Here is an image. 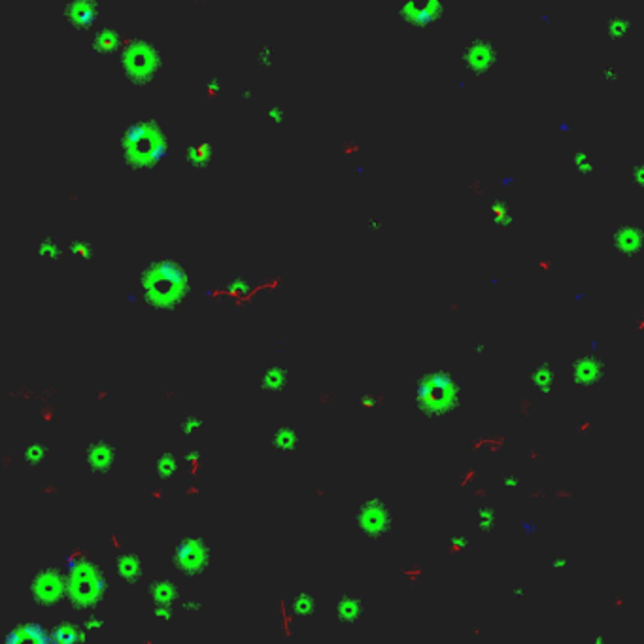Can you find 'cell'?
I'll return each instance as SVG.
<instances>
[{"instance_id":"29","label":"cell","mask_w":644,"mask_h":644,"mask_svg":"<svg viewBox=\"0 0 644 644\" xmlns=\"http://www.w3.org/2000/svg\"><path fill=\"white\" fill-rule=\"evenodd\" d=\"M550 565H552V569H563V567H567V560H563V558H555V560H552L550 561Z\"/></svg>"},{"instance_id":"1","label":"cell","mask_w":644,"mask_h":644,"mask_svg":"<svg viewBox=\"0 0 644 644\" xmlns=\"http://www.w3.org/2000/svg\"><path fill=\"white\" fill-rule=\"evenodd\" d=\"M463 385L452 368L436 367L414 380V412L427 422H439L463 405Z\"/></svg>"},{"instance_id":"5","label":"cell","mask_w":644,"mask_h":644,"mask_svg":"<svg viewBox=\"0 0 644 644\" xmlns=\"http://www.w3.org/2000/svg\"><path fill=\"white\" fill-rule=\"evenodd\" d=\"M367 616V606L363 603L361 595L351 594H339L334 599V618L342 628H357Z\"/></svg>"},{"instance_id":"7","label":"cell","mask_w":644,"mask_h":644,"mask_svg":"<svg viewBox=\"0 0 644 644\" xmlns=\"http://www.w3.org/2000/svg\"><path fill=\"white\" fill-rule=\"evenodd\" d=\"M300 446V431L291 424H278L269 436V448L280 456H291Z\"/></svg>"},{"instance_id":"11","label":"cell","mask_w":644,"mask_h":644,"mask_svg":"<svg viewBox=\"0 0 644 644\" xmlns=\"http://www.w3.org/2000/svg\"><path fill=\"white\" fill-rule=\"evenodd\" d=\"M183 555V563H186V569H189L191 572H198L203 571L206 563H208V548L204 546L203 543H198V541H193V543H187L186 552H181Z\"/></svg>"},{"instance_id":"17","label":"cell","mask_w":644,"mask_h":644,"mask_svg":"<svg viewBox=\"0 0 644 644\" xmlns=\"http://www.w3.org/2000/svg\"><path fill=\"white\" fill-rule=\"evenodd\" d=\"M569 159H571L572 166H575L577 172H580V174H584V176L592 174V170H594V163H592V157H589L586 149H575Z\"/></svg>"},{"instance_id":"24","label":"cell","mask_w":644,"mask_h":644,"mask_svg":"<svg viewBox=\"0 0 644 644\" xmlns=\"http://www.w3.org/2000/svg\"><path fill=\"white\" fill-rule=\"evenodd\" d=\"M521 484L524 482H521V478L518 475H504L501 478V487H504V490H518Z\"/></svg>"},{"instance_id":"21","label":"cell","mask_w":644,"mask_h":644,"mask_svg":"<svg viewBox=\"0 0 644 644\" xmlns=\"http://www.w3.org/2000/svg\"><path fill=\"white\" fill-rule=\"evenodd\" d=\"M620 76V70H618V64L614 61L606 62L605 67L601 68V79L605 81V84H614Z\"/></svg>"},{"instance_id":"3","label":"cell","mask_w":644,"mask_h":644,"mask_svg":"<svg viewBox=\"0 0 644 644\" xmlns=\"http://www.w3.org/2000/svg\"><path fill=\"white\" fill-rule=\"evenodd\" d=\"M499 59L497 38L493 34H475L467 40L459 53V61L475 76H484L490 72Z\"/></svg>"},{"instance_id":"28","label":"cell","mask_w":644,"mask_h":644,"mask_svg":"<svg viewBox=\"0 0 644 644\" xmlns=\"http://www.w3.org/2000/svg\"><path fill=\"white\" fill-rule=\"evenodd\" d=\"M510 594L514 595V599H521L526 595V589H524V586H514V588L510 589Z\"/></svg>"},{"instance_id":"23","label":"cell","mask_w":644,"mask_h":644,"mask_svg":"<svg viewBox=\"0 0 644 644\" xmlns=\"http://www.w3.org/2000/svg\"><path fill=\"white\" fill-rule=\"evenodd\" d=\"M266 118L271 119L272 123L282 125L283 123V104H280V102H274V104H271L269 110H266Z\"/></svg>"},{"instance_id":"30","label":"cell","mask_w":644,"mask_h":644,"mask_svg":"<svg viewBox=\"0 0 644 644\" xmlns=\"http://www.w3.org/2000/svg\"><path fill=\"white\" fill-rule=\"evenodd\" d=\"M594 644H609V637H605V635H599V637H595L594 639Z\"/></svg>"},{"instance_id":"25","label":"cell","mask_w":644,"mask_h":644,"mask_svg":"<svg viewBox=\"0 0 644 644\" xmlns=\"http://www.w3.org/2000/svg\"><path fill=\"white\" fill-rule=\"evenodd\" d=\"M555 129H558V132L561 136H571L572 130H575V125H572L571 119H561L560 123L555 125Z\"/></svg>"},{"instance_id":"15","label":"cell","mask_w":644,"mask_h":644,"mask_svg":"<svg viewBox=\"0 0 644 644\" xmlns=\"http://www.w3.org/2000/svg\"><path fill=\"white\" fill-rule=\"evenodd\" d=\"M476 516V526H478V531L480 533H492L495 527H497V510L492 509V507H480V509L475 510Z\"/></svg>"},{"instance_id":"14","label":"cell","mask_w":644,"mask_h":644,"mask_svg":"<svg viewBox=\"0 0 644 644\" xmlns=\"http://www.w3.org/2000/svg\"><path fill=\"white\" fill-rule=\"evenodd\" d=\"M291 611L293 614L300 618H312L316 616L317 612V601L316 595L308 594V592H299L293 595L291 599Z\"/></svg>"},{"instance_id":"2","label":"cell","mask_w":644,"mask_h":644,"mask_svg":"<svg viewBox=\"0 0 644 644\" xmlns=\"http://www.w3.org/2000/svg\"><path fill=\"white\" fill-rule=\"evenodd\" d=\"M354 527L367 541H382L393 531L395 516L385 501L378 497H368L361 501L354 512Z\"/></svg>"},{"instance_id":"13","label":"cell","mask_w":644,"mask_h":644,"mask_svg":"<svg viewBox=\"0 0 644 644\" xmlns=\"http://www.w3.org/2000/svg\"><path fill=\"white\" fill-rule=\"evenodd\" d=\"M490 220L499 229L509 231V229H514L516 214L512 206H509L503 200H493V203H490Z\"/></svg>"},{"instance_id":"10","label":"cell","mask_w":644,"mask_h":644,"mask_svg":"<svg viewBox=\"0 0 644 644\" xmlns=\"http://www.w3.org/2000/svg\"><path fill=\"white\" fill-rule=\"evenodd\" d=\"M529 382L538 393L548 395L558 385V373L548 361H537L529 371Z\"/></svg>"},{"instance_id":"4","label":"cell","mask_w":644,"mask_h":644,"mask_svg":"<svg viewBox=\"0 0 644 644\" xmlns=\"http://www.w3.org/2000/svg\"><path fill=\"white\" fill-rule=\"evenodd\" d=\"M606 363L599 356L582 354L572 357L569 363V378L577 388H592L605 378Z\"/></svg>"},{"instance_id":"18","label":"cell","mask_w":644,"mask_h":644,"mask_svg":"<svg viewBox=\"0 0 644 644\" xmlns=\"http://www.w3.org/2000/svg\"><path fill=\"white\" fill-rule=\"evenodd\" d=\"M36 586H38V599H45V595H50L51 599H55V595L59 594V584H57V580L53 577L40 578Z\"/></svg>"},{"instance_id":"26","label":"cell","mask_w":644,"mask_h":644,"mask_svg":"<svg viewBox=\"0 0 644 644\" xmlns=\"http://www.w3.org/2000/svg\"><path fill=\"white\" fill-rule=\"evenodd\" d=\"M520 529L526 537H531V535H535L538 531V526L533 524L531 520H520Z\"/></svg>"},{"instance_id":"19","label":"cell","mask_w":644,"mask_h":644,"mask_svg":"<svg viewBox=\"0 0 644 644\" xmlns=\"http://www.w3.org/2000/svg\"><path fill=\"white\" fill-rule=\"evenodd\" d=\"M629 186L635 189H643L644 187V176H643V161H635L629 166Z\"/></svg>"},{"instance_id":"22","label":"cell","mask_w":644,"mask_h":644,"mask_svg":"<svg viewBox=\"0 0 644 644\" xmlns=\"http://www.w3.org/2000/svg\"><path fill=\"white\" fill-rule=\"evenodd\" d=\"M257 59L263 67H271L272 62H274V47L271 44H263L259 47V53H257Z\"/></svg>"},{"instance_id":"6","label":"cell","mask_w":644,"mask_h":644,"mask_svg":"<svg viewBox=\"0 0 644 644\" xmlns=\"http://www.w3.org/2000/svg\"><path fill=\"white\" fill-rule=\"evenodd\" d=\"M611 244L622 257H637L643 252L644 231L637 223H623L611 231Z\"/></svg>"},{"instance_id":"27","label":"cell","mask_w":644,"mask_h":644,"mask_svg":"<svg viewBox=\"0 0 644 644\" xmlns=\"http://www.w3.org/2000/svg\"><path fill=\"white\" fill-rule=\"evenodd\" d=\"M497 180H499V183H501L503 187H512V186H514L516 178L512 174H509V172H501Z\"/></svg>"},{"instance_id":"16","label":"cell","mask_w":644,"mask_h":644,"mask_svg":"<svg viewBox=\"0 0 644 644\" xmlns=\"http://www.w3.org/2000/svg\"><path fill=\"white\" fill-rule=\"evenodd\" d=\"M473 543H470L469 535H461V533H453L448 537L446 543V550L450 555H461L465 554L467 550H470Z\"/></svg>"},{"instance_id":"9","label":"cell","mask_w":644,"mask_h":644,"mask_svg":"<svg viewBox=\"0 0 644 644\" xmlns=\"http://www.w3.org/2000/svg\"><path fill=\"white\" fill-rule=\"evenodd\" d=\"M444 10L446 6L441 0H418V11L410 21V25L418 28H427L431 25H439L444 19Z\"/></svg>"},{"instance_id":"12","label":"cell","mask_w":644,"mask_h":644,"mask_svg":"<svg viewBox=\"0 0 644 644\" xmlns=\"http://www.w3.org/2000/svg\"><path fill=\"white\" fill-rule=\"evenodd\" d=\"M633 17L629 16H611L606 17L605 21V34L614 42H620V40H626L629 34L633 33Z\"/></svg>"},{"instance_id":"20","label":"cell","mask_w":644,"mask_h":644,"mask_svg":"<svg viewBox=\"0 0 644 644\" xmlns=\"http://www.w3.org/2000/svg\"><path fill=\"white\" fill-rule=\"evenodd\" d=\"M384 402V395L382 393H365L357 399V405L363 408V410H374L376 407H380Z\"/></svg>"},{"instance_id":"8","label":"cell","mask_w":644,"mask_h":644,"mask_svg":"<svg viewBox=\"0 0 644 644\" xmlns=\"http://www.w3.org/2000/svg\"><path fill=\"white\" fill-rule=\"evenodd\" d=\"M289 382H291V376H289L288 368L282 365H274V363H269L266 367H263L259 373V380H257L259 390L265 393H272V395L283 393L289 388Z\"/></svg>"}]
</instances>
